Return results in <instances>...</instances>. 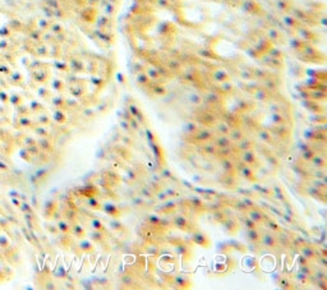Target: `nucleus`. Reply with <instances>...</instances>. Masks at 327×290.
I'll return each mask as SVG.
<instances>
[{"instance_id": "f257e3e1", "label": "nucleus", "mask_w": 327, "mask_h": 290, "mask_svg": "<svg viewBox=\"0 0 327 290\" xmlns=\"http://www.w3.org/2000/svg\"><path fill=\"white\" fill-rule=\"evenodd\" d=\"M260 240H261V243L263 245H266V247H275L276 243H277V240L274 235H270V234H263L262 237H260Z\"/></svg>"}, {"instance_id": "f03ea898", "label": "nucleus", "mask_w": 327, "mask_h": 290, "mask_svg": "<svg viewBox=\"0 0 327 290\" xmlns=\"http://www.w3.org/2000/svg\"><path fill=\"white\" fill-rule=\"evenodd\" d=\"M194 134H196V139L199 142H207L212 137L211 132H208V131H197Z\"/></svg>"}, {"instance_id": "7ed1b4c3", "label": "nucleus", "mask_w": 327, "mask_h": 290, "mask_svg": "<svg viewBox=\"0 0 327 290\" xmlns=\"http://www.w3.org/2000/svg\"><path fill=\"white\" fill-rule=\"evenodd\" d=\"M242 159H243V161L245 164H253L254 162V160H256V156H254V153L252 152V150H244L243 153H242Z\"/></svg>"}, {"instance_id": "20e7f679", "label": "nucleus", "mask_w": 327, "mask_h": 290, "mask_svg": "<svg viewBox=\"0 0 327 290\" xmlns=\"http://www.w3.org/2000/svg\"><path fill=\"white\" fill-rule=\"evenodd\" d=\"M230 143H231L230 138H229V137H226L225 134H224V135H221V137H219L217 139H216V142H215V145H216V147H217V148L227 147V146H230Z\"/></svg>"}, {"instance_id": "39448f33", "label": "nucleus", "mask_w": 327, "mask_h": 290, "mask_svg": "<svg viewBox=\"0 0 327 290\" xmlns=\"http://www.w3.org/2000/svg\"><path fill=\"white\" fill-rule=\"evenodd\" d=\"M193 240H194L197 244H199V245H206V247L208 245V240H207L205 234H202V233H194Z\"/></svg>"}, {"instance_id": "423d86ee", "label": "nucleus", "mask_w": 327, "mask_h": 290, "mask_svg": "<svg viewBox=\"0 0 327 290\" xmlns=\"http://www.w3.org/2000/svg\"><path fill=\"white\" fill-rule=\"evenodd\" d=\"M249 217H250L253 221H254L256 224H258V223H261V221H263L264 216H263V213H261L260 211H257V210H250Z\"/></svg>"}, {"instance_id": "0eeeda50", "label": "nucleus", "mask_w": 327, "mask_h": 290, "mask_svg": "<svg viewBox=\"0 0 327 290\" xmlns=\"http://www.w3.org/2000/svg\"><path fill=\"white\" fill-rule=\"evenodd\" d=\"M311 161H312V164L314 166H317V168H323V166L326 165V160L323 157H321L319 155H316V153L312 156Z\"/></svg>"}, {"instance_id": "6e6552de", "label": "nucleus", "mask_w": 327, "mask_h": 290, "mask_svg": "<svg viewBox=\"0 0 327 290\" xmlns=\"http://www.w3.org/2000/svg\"><path fill=\"white\" fill-rule=\"evenodd\" d=\"M229 135H230V141H235V142H239L240 139L243 138V133L239 131V129H230V132H229Z\"/></svg>"}, {"instance_id": "1a4fd4ad", "label": "nucleus", "mask_w": 327, "mask_h": 290, "mask_svg": "<svg viewBox=\"0 0 327 290\" xmlns=\"http://www.w3.org/2000/svg\"><path fill=\"white\" fill-rule=\"evenodd\" d=\"M301 253H303V257H305L307 260L313 258L316 256V252H314V249L311 248V247H303V248H301Z\"/></svg>"}, {"instance_id": "9d476101", "label": "nucleus", "mask_w": 327, "mask_h": 290, "mask_svg": "<svg viewBox=\"0 0 327 290\" xmlns=\"http://www.w3.org/2000/svg\"><path fill=\"white\" fill-rule=\"evenodd\" d=\"M203 151H205L206 153H208V155H213V153L217 151V147H216L215 143H205V146H203Z\"/></svg>"}, {"instance_id": "9b49d317", "label": "nucleus", "mask_w": 327, "mask_h": 290, "mask_svg": "<svg viewBox=\"0 0 327 290\" xmlns=\"http://www.w3.org/2000/svg\"><path fill=\"white\" fill-rule=\"evenodd\" d=\"M184 131H186V133H188V134H194L198 129H197V125L194 124V123L189 121V123H187V124L184 125Z\"/></svg>"}, {"instance_id": "f8f14e48", "label": "nucleus", "mask_w": 327, "mask_h": 290, "mask_svg": "<svg viewBox=\"0 0 327 290\" xmlns=\"http://www.w3.org/2000/svg\"><path fill=\"white\" fill-rule=\"evenodd\" d=\"M260 237L261 235L256 230V227H253V229H248V238L252 240V242H258V240H260Z\"/></svg>"}, {"instance_id": "ddd939ff", "label": "nucleus", "mask_w": 327, "mask_h": 290, "mask_svg": "<svg viewBox=\"0 0 327 290\" xmlns=\"http://www.w3.org/2000/svg\"><path fill=\"white\" fill-rule=\"evenodd\" d=\"M175 225L179 226V227H182V229H184V227L188 226V221L184 219V216H178V217L175 219Z\"/></svg>"}, {"instance_id": "4468645a", "label": "nucleus", "mask_w": 327, "mask_h": 290, "mask_svg": "<svg viewBox=\"0 0 327 290\" xmlns=\"http://www.w3.org/2000/svg\"><path fill=\"white\" fill-rule=\"evenodd\" d=\"M217 131H219L221 134H229V132H230V125L227 124L226 121H223V123H221V124L219 125Z\"/></svg>"}, {"instance_id": "2eb2a0df", "label": "nucleus", "mask_w": 327, "mask_h": 290, "mask_svg": "<svg viewBox=\"0 0 327 290\" xmlns=\"http://www.w3.org/2000/svg\"><path fill=\"white\" fill-rule=\"evenodd\" d=\"M240 172H242V175L245 176L247 179H252V176H253V171H252L247 165H243V166H242V169H240Z\"/></svg>"}, {"instance_id": "dca6fc26", "label": "nucleus", "mask_w": 327, "mask_h": 290, "mask_svg": "<svg viewBox=\"0 0 327 290\" xmlns=\"http://www.w3.org/2000/svg\"><path fill=\"white\" fill-rule=\"evenodd\" d=\"M223 168L225 169V171L226 172H230L233 169H234V165H233V162L230 161V160H227L226 157L223 160Z\"/></svg>"}, {"instance_id": "f3484780", "label": "nucleus", "mask_w": 327, "mask_h": 290, "mask_svg": "<svg viewBox=\"0 0 327 290\" xmlns=\"http://www.w3.org/2000/svg\"><path fill=\"white\" fill-rule=\"evenodd\" d=\"M252 147V143L249 141H247V139H240V142H239V148L242 150V151H244V150H249Z\"/></svg>"}, {"instance_id": "a211bd4d", "label": "nucleus", "mask_w": 327, "mask_h": 290, "mask_svg": "<svg viewBox=\"0 0 327 290\" xmlns=\"http://www.w3.org/2000/svg\"><path fill=\"white\" fill-rule=\"evenodd\" d=\"M91 226L94 227L95 230H98V231H101V230L104 229V225L101 224V221H100V220H97V219L91 220Z\"/></svg>"}, {"instance_id": "6ab92c4d", "label": "nucleus", "mask_w": 327, "mask_h": 290, "mask_svg": "<svg viewBox=\"0 0 327 290\" xmlns=\"http://www.w3.org/2000/svg\"><path fill=\"white\" fill-rule=\"evenodd\" d=\"M219 155L221 157H227L229 155H231V152H230V146H227V147H223V148H220L219 151Z\"/></svg>"}, {"instance_id": "aec40b11", "label": "nucleus", "mask_w": 327, "mask_h": 290, "mask_svg": "<svg viewBox=\"0 0 327 290\" xmlns=\"http://www.w3.org/2000/svg\"><path fill=\"white\" fill-rule=\"evenodd\" d=\"M260 137H261V139L264 141V142H270V141H271V135H270V133L266 132V131L260 132Z\"/></svg>"}, {"instance_id": "412c9836", "label": "nucleus", "mask_w": 327, "mask_h": 290, "mask_svg": "<svg viewBox=\"0 0 327 290\" xmlns=\"http://www.w3.org/2000/svg\"><path fill=\"white\" fill-rule=\"evenodd\" d=\"M121 281H123V284H124V285H132V284H133V279H132V277L129 276V275L123 276Z\"/></svg>"}, {"instance_id": "4be33fe9", "label": "nucleus", "mask_w": 327, "mask_h": 290, "mask_svg": "<svg viewBox=\"0 0 327 290\" xmlns=\"http://www.w3.org/2000/svg\"><path fill=\"white\" fill-rule=\"evenodd\" d=\"M244 223H245V226L248 227V229H253V227H256V223L253 221L250 217L249 219H245L244 220Z\"/></svg>"}, {"instance_id": "5701e85b", "label": "nucleus", "mask_w": 327, "mask_h": 290, "mask_svg": "<svg viewBox=\"0 0 327 290\" xmlns=\"http://www.w3.org/2000/svg\"><path fill=\"white\" fill-rule=\"evenodd\" d=\"M267 223H268L267 225H268V226H270L272 230H275V231H276V230H280V226L277 225V224L275 223V221H267Z\"/></svg>"}, {"instance_id": "b1692460", "label": "nucleus", "mask_w": 327, "mask_h": 290, "mask_svg": "<svg viewBox=\"0 0 327 290\" xmlns=\"http://www.w3.org/2000/svg\"><path fill=\"white\" fill-rule=\"evenodd\" d=\"M129 110H131V114L134 116V118H135V116H137V115L141 113L139 110H138L137 107H135V106H131V107H129Z\"/></svg>"}, {"instance_id": "393cba45", "label": "nucleus", "mask_w": 327, "mask_h": 290, "mask_svg": "<svg viewBox=\"0 0 327 290\" xmlns=\"http://www.w3.org/2000/svg\"><path fill=\"white\" fill-rule=\"evenodd\" d=\"M90 206H94V207H96V206H97V202H96L95 200H92V198H91V200H90Z\"/></svg>"}]
</instances>
